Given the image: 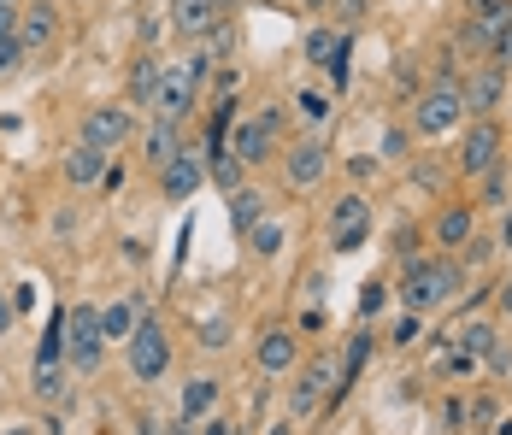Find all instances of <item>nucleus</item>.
<instances>
[{
	"label": "nucleus",
	"mask_w": 512,
	"mask_h": 435,
	"mask_svg": "<svg viewBox=\"0 0 512 435\" xmlns=\"http://www.w3.org/2000/svg\"><path fill=\"white\" fill-rule=\"evenodd\" d=\"M465 271L460 253H412L401 259V300H407V312H436V306H448L454 294L465 289Z\"/></svg>",
	"instance_id": "obj_1"
},
{
	"label": "nucleus",
	"mask_w": 512,
	"mask_h": 435,
	"mask_svg": "<svg viewBox=\"0 0 512 435\" xmlns=\"http://www.w3.org/2000/svg\"><path fill=\"white\" fill-rule=\"evenodd\" d=\"M465 124V95H460V77H436L424 95L412 100V136L436 142V136H454Z\"/></svg>",
	"instance_id": "obj_2"
},
{
	"label": "nucleus",
	"mask_w": 512,
	"mask_h": 435,
	"mask_svg": "<svg viewBox=\"0 0 512 435\" xmlns=\"http://www.w3.org/2000/svg\"><path fill=\"white\" fill-rule=\"evenodd\" d=\"M124 365H130L136 383H159V377L171 371V341H165V330H159V318L142 312V324H136L130 341H124Z\"/></svg>",
	"instance_id": "obj_3"
},
{
	"label": "nucleus",
	"mask_w": 512,
	"mask_h": 435,
	"mask_svg": "<svg viewBox=\"0 0 512 435\" xmlns=\"http://www.w3.org/2000/svg\"><path fill=\"white\" fill-rule=\"evenodd\" d=\"M65 353H71V371H101V353H106V336H101V306H71L65 312Z\"/></svg>",
	"instance_id": "obj_4"
},
{
	"label": "nucleus",
	"mask_w": 512,
	"mask_h": 435,
	"mask_svg": "<svg viewBox=\"0 0 512 435\" xmlns=\"http://www.w3.org/2000/svg\"><path fill=\"white\" fill-rule=\"evenodd\" d=\"M495 159H507V130L495 124V118H471V130H465L460 153H454V165H460V177H483Z\"/></svg>",
	"instance_id": "obj_5"
},
{
	"label": "nucleus",
	"mask_w": 512,
	"mask_h": 435,
	"mask_svg": "<svg viewBox=\"0 0 512 435\" xmlns=\"http://www.w3.org/2000/svg\"><path fill=\"white\" fill-rule=\"evenodd\" d=\"M201 100V77L189 65H159V95H154V118L165 124H183Z\"/></svg>",
	"instance_id": "obj_6"
},
{
	"label": "nucleus",
	"mask_w": 512,
	"mask_h": 435,
	"mask_svg": "<svg viewBox=\"0 0 512 435\" xmlns=\"http://www.w3.org/2000/svg\"><path fill=\"white\" fill-rule=\"evenodd\" d=\"M371 236V206L365 194H336L330 200V253H359Z\"/></svg>",
	"instance_id": "obj_7"
},
{
	"label": "nucleus",
	"mask_w": 512,
	"mask_h": 435,
	"mask_svg": "<svg viewBox=\"0 0 512 435\" xmlns=\"http://www.w3.org/2000/svg\"><path fill=\"white\" fill-rule=\"evenodd\" d=\"M460 95H465V118H495V106L507 100V65L483 59L471 77H460Z\"/></svg>",
	"instance_id": "obj_8"
},
{
	"label": "nucleus",
	"mask_w": 512,
	"mask_h": 435,
	"mask_svg": "<svg viewBox=\"0 0 512 435\" xmlns=\"http://www.w3.org/2000/svg\"><path fill=\"white\" fill-rule=\"evenodd\" d=\"M195 189H206V153H195V147L183 142L165 165H159V194H165V200H189Z\"/></svg>",
	"instance_id": "obj_9"
},
{
	"label": "nucleus",
	"mask_w": 512,
	"mask_h": 435,
	"mask_svg": "<svg viewBox=\"0 0 512 435\" xmlns=\"http://www.w3.org/2000/svg\"><path fill=\"white\" fill-rule=\"evenodd\" d=\"M336 377H342V365H336V359H312L307 371L295 377V388H289V418H307V412H318V406L330 400Z\"/></svg>",
	"instance_id": "obj_10"
},
{
	"label": "nucleus",
	"mask_w": 512,
	"mask_h": 435,
	"mask_svg": "<svg viewBox=\"0 0 512 435\" xmlns=\"http://www.w3.org/2000/svg\"><path fill=\"white\" fill-rule=\"evenodd\" d=\"M348 30H330V24H318V30H307V65H318V71H330V83L342 89L348 83Z\"/></svg>",
	"instance_id": "obj_11"
},
{
	"label": "nucleus",
	"mask_w": 512,
	"mask_h": 435,
	"mask_svg": "<svg viewBox=\"0 0 512 435\" xmlns=\"http://www.w3.org/2000/svg\"><path fill=\"white\" fill-rule=\"evenodd\" d=\"M77 142H95V147H124L136 142V118H130V106H95L89 118H83V136Z\"/></svg>",
	"instance_id": "obj_12"
},
{
	"label": "nucleus",
	"mask_w": 512,
	"mask_h": 435,
	"mask_svg": "<svg viewBox=\"0 0 512 435\" xmlns=\"http://www.w3.org/2000/svg\"><path fill=\"white\" fill-rule=\"evenodd\" d=\"M283 177H289V189H318L324 177H330V147L324 142H295L283 153Z\"/></svg>",
	"instance_id": "obj_13"
},
{
	"label": "nucleus",
	"mask_w": 512,
	"mask_h": 435,
	"mask_svg": "<svg viewBox=\"0 0 512 435\" xmlns=\"http://www.w3.org/2000/svg\"><path fill=\"white\" fill-rule=\"evenodd\" d=\"M254 365L265 371V377H289V371L301 365V341H295V330H283V324H271V330H259Z\"/></svg>",
	"instance_id": "obj_14"
},
{
	"label": "nucleus",
	"mask_w": 512,
	"mask_h": 435,
	"mask_svg": "<svg viewBox=\"0 0 512 435\" xmlns=\"http://www.w3.org/2000/svg\"><path fill=\"white\" fill-rule=\"evenodd\" d=\"M471 236H477V206H471V200L442 206V212H436V224H430V242L442 247V253H460Z\"/></svg>",
	"instance_id": "obj_15"
},
{
	"label": "nucleus",
	"mask_w": 512,
	"mask_h": 435,
	"mask_svg": "<svg viewBox=\"0 0 512 435\" xmlns=\"http://www.w3.org/2000/svg\"><path fill=\"white\" fill-rule=\"evenodd\" d=\"M18 42H24V53H48L59 42V12H53L48 0H30L18 12Z\"/></svg>",
	"instance_id": "obj_16"
},
{
	"label": "nucleus",
	"mask_w": 512,
	"mask_h": 435,
	"mask_svg": "<svg viewBox=\"0 0 512 435\" xmlns=\"http://www.w3.org/2000/svg\"><path fill=\"white\" fill-rule=\"evenodd\" d=\"M224 147H230V153H236V159H242V165L254 171V165H265V159L277 153V136H271V130H265L259 118H248V124L224 130Z\"/></svg>",
	"instance_id": "obj_17"
},
{
	"label": "nucleus",
	"mask_w": 512,
	"mask_h": 435,
	"mask_svg": "<svg viewBox=\"0 0 512 435\" xmlns=\"http://www.w3.org/2000/svg\"><path fill=\"white\" fill-rule=\"evenodd\" d=\"M106 165H112V153H106V147L77 142L71 153H65V183H71V189H101Z\"/></svg>",
	"instance_id": "obj_18"
},
{
	"label": "nucleus",
	"mask_w": 512,
	"mask_h": 435,
	"mask_svg": "<svg viewBox=\"0 0 512 435\" xmlns=\"http://www.w3.org/2000/svg\"><path fill=\"white\" fill-rule=\"evenodd\" d=\"M218 6L212 0H171V24H177V36H189V42H206L212 30H218Z\"/></svg>",
	"instance_id": "obj_19"
},
{
	"label": "nucleus",
	"mask_w": 512,
	"mask_h": 435,
	"mask_svg": "<svg viewBox=\"0 0 512 435\" xmlns=\"http://www.w3.org/2000/svg\"><path fill=\"white\" fill-rule=\"evenodd\" d=\"M454 347L471 353L477 365H489V359L501 353V330H495L489 318H460V324H454Z\"/></svg>",
	"instance_id": "obj_20"
},
{
	"label": "nucleus",
	"mask_w": 512,
	"mask_h": 435,
	"mask_svg": "<svg viewBox=\"0 0 512 435\" xmlns=\"http://www.w3.org/2000/svg\"><path fill=\"white\" fill-rule=\"evenodd\" d=\"M206 177H212L218 189L236 194L242 183H248V165H242V159H236V153H230L224 142H206Z\"/></svg>",
	"instance_id": "obj_21"
},
{
	"label": "nucleus",
	"mask_w": 512,
	"mask_h": 435,
	"mask_svg": "<svg viewBox=\"0 0 512 435\" xmlns=\"http://www.w3.org/2000/svg\"><path fill=\"white\" fill-rule=\"evenodd\" d=\"M212 406H218V377H189V383H183V394H177L183 424H201Z\"/></svg>",
	"instance_id": "obj_22"
},
{
	"label": "nucleus",
	"mask_w": 512,
	"mask_h": 435,
	"mask_svg": "<svg viewBox=\"0 0 512 435\" xmlns=\"http://www.w3.org/2000/svg\"><path fill=\"white\" fill-rule=\"evenodd\" d=\"M142 324V306L124 294V300H112V306H101V336L106 341H130V330Z\"/></svg>",
	"instance_id": "obj_23"
},
{
	"label": "nucleus",
	"mask_w": 512,
	"mask_h": 435,
	"mask_svg": "<svg viewBox=\"0 0 512 435\" xmlns=\"http://www.w3.org/2000/svg\"><path fill=\"white\" fill-rule=\"evenodd\" d=\"M124 95H130V106H154V95H159V59H154V53H142V59L130 65Z\"/></svg>",
	"instance_id": "obj_24"
},
{
	"label": "nucleus",
	"mask_w": 512,
	"mask_h": 435,
	"mask_svg": "<svg viewBox=\"0 0 512 435\" xmlns=\"http://www.w3.org/2000/svg\"><path fill=\"white\" fill-rule=\"evenodd\" d=\"M471 206H512V171H507V159H495L483 177H477V200Z\"/></svg>",
	"instance_id": "obj_25"
},
{
	"label": "nucleus",
	"mask_w": 512,
	"mask_h": 435,
	"mask_svg": "<svg viewBox=\"0 0 512 435\" xmlns=\"http://www.w3.org/2000/svg\"><path fill=\"white\" fill-rule=\"evenodd\" d=\"M259 218H265V200H259V189H248V183H242V189L230 194V230H236V236H248Z\"/></svg>",
	"instance_id": "obj_26"
},
{
	"label": "nucleus",
	"mask_w": 512,
	"mask_h": 435,
	"mask_svg": "<svg viewBox=\"0 0 512 435\" xmlns=\"http://www.w3.org/2000/svg\"><path fill=\"white\" fill-rule=\"evenodd\" d=\"M177 124H165V118H154V130H148V136H142V159H148V165H165V159H171V153H177Z\"/></svg>",
	"instance_id": "obj_27"
},
{
	"label": "nucleus",
	"mask_w": 512,
	"mask_h": 435,
	"mask_svg": "<svg viewBox=\"0 0 512 435\" xmlns=\"http://www.w3.org/2000/svg\"><path fill=\"white\" fill-rule=\"evenodd\" d=\"M248 247H254L259 259H271V253L283 247V218H271V212H265L254 230H248Z\"/></svg>",
	"instance_id": "obj_28"
},
{
	"label": "nucleus",
	"mask_w": 512,
	"mask_h": 435,
	"mask_svg": "<svg viewBox=\"0 0 512 435\" xmlns=\"http://www.w3.org/2000/svg\"><path fill=\"white\" fill-rule=\"evenodd\" d=\"M59 359H65V312L48 318V330L36 341V365H59Z\"/></svg>",
	"instance_id": "obj_29"
},
{
	"label": "nucleus",
	"mask_w": 512,
	"mask_h": 435,
	"mask_svg": "<svg viewBox=\"0 0 512 435\" xmlns=\"http://www.w3.org/2000/svg\"><path fill=\"white\" fill-rule=\"evenodd\" d=\"M65 383H71V377H65L59 365H36V377H30V394L53 406V400H65Z\"/></svg>",
	"instance_id": "obj_30"
},
{
	"label": "nucleus",
	"mask_w": 512,
	"mask_h": 435,
	"mask_svg": "<svg viewBox=\"0 0 512 435\" xmlns=\"http://www.w3.org/2000/svg\"><path fill=\"white\" fill-rule=\"evenodd\" d=\"M407 183L412 189H424V194H442V183H448V165H436V159H418L407 171Z\"/></svg>",
	"instance_id": "obj_31"
},
{
	"label": "nucleus",
	"mask_w": 512,
	"mask_h": 435,
	"mask_svg": "<svg viewBox=\"0 0 512 435\" xmlns=\"http://www.w3.org/2000/svg\"><path fill=\"white\" fill-rule=\"evenodd\" d=\"M465 418H471V430H489V424L501 418V400H495V394H471V406H465Z\"/></svg>",
	"instance_id": "obj_32"
},
{
	"label": "nucleus",
	"mask_w": 512,
	"mask_h": 435,
	"mask_svg": "<svg viewBox=\"0 0 512 435\" xmlns=\"http://www.w3.org/2000/svg\"><path fill=\"white\" fill-rule=\"evenodd\" d=\"M489 59H495V65H507V71H512V12L501 18V24H495V36H489Z\"/></svg>",
	"instance_id": "obj_33"
},
{
	"label": "nucleus",
	"mask_w": 512,
	"mask_h": 435,
	"mask_svg": "<svg viewBox=\"0 0 512 435\" xmlns=\"http://www.w3.org/2000/svg\"><path fill=\"white\" fill-rule=\"evenodd\" d=\"M507 12H512V0H465V18H483L489 30H495Z\"/></svg>",
	"instance_id": "obj_34"
},
{
	"label": "nucleus",
	"mask_w": 512,
	"mask_h": 435,
	"mask_svg": "<svg viewBox=\"0 0 512 435\" xmlns=\"http://www.w3.org/2000/svg\"><path fill=\"white\" fill-rule=\"evenodd\" d=\"M477 371H483V365H477L471 353H460V347H448V353H442V377H454V383H460V377H477Z\"/></svg>",
	"instance_id": "obj_35"
},
{
	"label": "nucleus",
	"mask_w": 512,
	"mask_h": 435,
	"mask_svg": "<svg viewBox=\"0 0 512 435\" xmlns=\"http://www.w3.org/2000/svg\"><path fill=\"white\" fill-rule=\"evenodd\" d=\"M383 300H389V289H383V283L371 277V283L359 289V318H377V312H383Z\"/></svg>",
	"instance_id": "obj_36"
},
{
	"label": "nucleus",
	"mask_w": 512,
	"mask_h": 435,
	"mask_svg": "<svg viewBox=\"0 0 512 435\" xmlns=\"http://www.w3.org/2000/svg\"><path fill=\"white\" fill-rule=\"evenodd\" d=\"M301 112H307L312 124H324V118H330V95H324V89H301Z\"/></svg>",
	"instance_id": "obj_37"
},
{
	"label": "nucleus",
	"mask_w": 512,
	"mask_h": 435,
	"mask_svg": "<svg viewBox=\"0 0 512 435\" xmlns=\"http://www.w3.org/2000/svg\"><path fill=\"white\" fill-rule=\"evenodd\" d=\"M201 347H212V353H218V347H230V324H224V318H206V324H201Z\"/></svg>",
	"instance_id": "obj_38"
},
{
	"label": "nucleus",
	"mask_w": 512,
	"mask_h": 435,
	"mask_svg": "<svg viewBox=\"0 0 512 435\" xmlns=\"http://www.w3.org/2000/svg\"><path fill=\"white\" fill-rule=\"evenodd\" d=\"M418 330H424V318H418V312H401V324L389 330V341H395V347H407V341H418Z\"/></svg>",
	"instance_id": "obj_39"
},
{
	"label": "nucleus",
	"mask_w": 512,
	"mask_h": 435,
	"mask_svg": "<svg viewBox=\"0 0 512 435\" xmlns=\"http://www.w3.org/2000/svg\"><path fill=\"white\" fill-rule=\"evenodd\" d=\"M330 12H336V18H342V30H348V24H359V18L371 12V0H330Z\"/></svg>",
	"instance_id": "obj_40"
},
{
	"label": "nucleus",
	"mask_w": 512,
	"mask_h": 435,
	"mask_svg": "<svg viewBox=\"0 0 512 435\" xmlns=\"http://www.w3.org/2000/svg\"><path fill=\"white\" fill-rule=\"evenodd\" d=\"M442 424H448L454 435L471 430V418H465V400H448V406H442Z\"/></svg>",
	"instance_id": "obj_41"
},
{
	"label": "nucleus",
	"mask_w": 512,
	"mask_h": 435,
	"mask_svg": "<svg viewBox=\"0 0 512 435\" xmlns=\"http://www.w3.org/2000/svg\"><path fill=\"white\" fill-rule=\"evenodd\" d=\"M395 253H401V259L418 253V224H401V230H395Z\"/></svg>",
	"instance_id": "obj_42"
},
{
	"label": "nucleus",
	"mask_w": 512,
	"mask_h": 435,
	"mask_svg": "<svg viewBox=\"0 0 512 435\" xmlns=\"http://www.w3.org/2000/svg\"><path fill=\"white\" fill-rule=\"evenodd\" d=\"M495 312L512 324V277H501V283H495Z\"/></svg>",
	"instance_id": "obj_43"
},
{
	"label": "nucleus",
	"mask_w": 512,
	"mask_h": 435,
	"mask_svg": "<svg viewBox=\"0 0 512 435\" xmlns=\"http://www.w3.org/2000/svg\"><path fill=\"white\" fill-rule=\"evenodd\" d=\"M12 324H18V300H12V294H0V336H6Z\"/></svg>",
	"instance_id": "obj_44"
},
{
	"label": "nucleus",
	"mask_w": 512,
	"mask_h": 435,
	"mask_svg": "<svg viewBox=\"0 0 512 435\" xmlns=\"http://www.w3.org/2000/svg\"><path fill=\"white\" fill-rule=\"evenodd\" d=\"M206 430L201 435H236V424H230V418H201Z\"/></svg>",
	"instance_id": "obj_45"
},
{
	"label": "nucleus",
	"mask_w": 512,
	"mask_h": 435,
	"mask_svg": "<svg viewBox=\"0 0 512 435\" xmlns=\"http://www.w3.org/2000/svg\"><path fill=\"white\" fill-rule=\"evenodd\" d=\"M383 147H389V153H407V130H389V136H383Z\"/></svg>",
	"instance_id": "obj_46"
},
{
	"label": "nucleus",
	"mask_w": 512,
	"mask_h": 435,
	"mask_svg": "<svg viewBox=\"0 0 512 435\" xmlns=\"http://www.w3.org/2000/svg\"><path fill=\"white\" fill-rule=\"evenodd\" d=\"M501 247L512 253V206H501Z\"/></svg>",
	"instance_id": "obj_47"
},
{
	"label": "nucleus",
	"mask_w": 512,
	"mask_h": 435,
	"mask_svg": "<svg viewBox=\"0 0 512 435\" xmlns=\"http://www.w3.org/2000/svg\"><path fill=\"white\" fill-rule=\"evenodd\" d=\"M136 435H165V424H159V418H142V424H136Z\"/></svg>",
	"instance_id": "obj_48"
},
{
	"label": "nucleus",
	"mask_w": 512,
	"mask_h": 435,
	"mask_svg": "<svg viewBox=\"0 0 512 435\" xmlns=\"http://www.w3.org/2000/svg\"><path fill=\"white\" fill-rule=\"evenodd\" d=\"M265 435H295V424H271Z\"/></svg>",
	"instance_id": "obj_49"
},
{
	"label": "nucleus",
	"mask_w": 512,
	"mask_h": 435,
	"mask_svg": "<svg viewBox=\"0 0 512 435\" xmlns=\"http://www.w3.org/2000/svg\"><path fill=\"white\" fill-rule=\"evenodd\" d=\"M301 6H307V12H324V6H330V0H301Z\"/></svg>",
	"instance_id": "obj_50"
},
{
	"label": "nucleus",
	"mask_w": 512,
	"mask_h": 435,
	"mask_svg": "<svg viewBox=\"0 0 512 435\" xmlns=\"http://www.w3.org/2000/svg\"><path fill=\"white\" fill-rule=\"evenodd\" d=\"M212 6H218V12H230V6H236V0H212Z\"/></svg>",
	"instance_id": "obj_51"
},
{
	"label": "nucleus",
	"mask_w": 512,
	"mask_h": 435,
	"mask_svg": "<svg viewBox=\"0 0 512 435\" xmlns=\"http://www.w3.org/2000/svg\"><path fill=\"white\" fill-rule=\"evenodd\" d=\"M6 435H30V430H6Z\"/></svg>",
	"instance_id": "obj_52"
},
{
	"label": "nucleus",
	"mask_w": 512,
	"mask_h": 435,
	"mask_svg": "<svg viewBox=\"0 0 512 435\" xmlns=\"http://www.w3.org/2000/svg\"><path fill=\"white\" fill-rule=\"evenodd\" d=\"M477 435H489V430H477Z\"/></svg>",
	"instance_id": "obj_53"
},
{
	"label": "nucleus",
	"mask_w": 512,
	"mask_h": 435,
	"mask_svg": "<svg viewBox=\"0 0 512 435\" xmlns=\"http://www.w3.org/2000/svg\"><path fill=\"white\" fill-rule=\"evenodd\" d=\"M507 388H512V377H507Z\"/></svg>",
	"instance_id": "obj_54"
},
{
	"label": "nucleus",
	"mask_w": 512,
	"mask_h": 435,
	"mask_svg": "<svg viewBox=\"0 0 512 435\" xmlns=\"http://www.w3.org/2000/svg\"><path fill=\"white\" fill-rule=\"evenodd\" d=\"M6 6H12V0H6Z\"/></svg>",
	"instance_id": "obj_55"
}]
</instances>
